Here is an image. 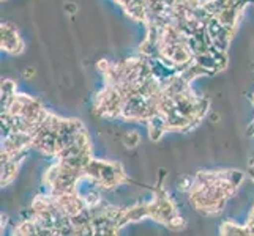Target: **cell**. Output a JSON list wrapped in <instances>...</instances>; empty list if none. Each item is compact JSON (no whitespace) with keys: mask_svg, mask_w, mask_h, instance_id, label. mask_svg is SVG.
Segmentation results:
<instances>
[{"mask_svg":"<svg viewBox=\"0 0 254 236\" xmlns=\"http://www.w3.org/2000/svg\"><path fill=\"white\" fill-rule=\"evenodd\" d=\"M122 142H124V145L127 148H136L139 143H141V136H139L137 131H129V133H127L124 136Z\"/></svg>","mask_w":254,"mask_h":236,"instance_id":"8992f818","label":"cell"},{"mask_svg":"<svg viewBox=\"0 0 254 236\" xmlns=\"http://www.w3.org/2000/svg\"><path fill=\"white\" fill-rule=\"evenodd\" d=\"M84 173L92 181V185L100 189H112L127 181L124 167L119 162L92 159Z\"/></svg>","mask_w":254,"mask_h":236,"instance_id":"7a4b0ae2","label":"cell"},{"mask_svg":"<svg viewBox=\"0 0 254 236\" xmlns=\"http://www.w3.org/2000/svg\"><path fill=\"white\" fill-rule=\"evenodd\" d=\"M24 79H32L35 76V69L33 68H25L24 69V73H22Z\"/></svg>","mask_w":254,"mask_h":236,"instance_id":"ba28073f","label":"cell"},{"mask_svg":"<svg viewBox=\"0 0 254 236\" xmlns=\"http://www.w3.org/2000/svg\"><path fill=\"white\" fill-rule=\"evenodd\" d=\"M21 162L22 161H19V159H11V161L2 164V186L10 185V183L14 180V177L17 175V170H19Z\"/></svg>","mask_w":254,"mask_h":236,"instance_id":"5b68a950","label":"cell"},{"mask_svg":"<svg viewBox=\"0 0 254 236\" xmlns=\"http://www.w3.org/2000/svg\"><path fill=\"white\" fill-rule=\"evenodd\" d=\"M76 10H77L76 3H71V2L65 3V11H66V13H69V14H74V13H76Z\"/></svg>","mask_w":254,"mask_h":236,"instance_id":"52a82bcc","label":"cell"},{"mask_svg":"<svg viewBox=\"0 0 254 236\" xmlns=\"http://www.w3.org/2000/svg\"><path fill=\"white\" fill-rule=\"evenodd\" d=\"M220 236H254L247 225L242 227L234 222H224L220 229Z\"/></svg>","mask_w":254,"mask_h":236,"instance_id":"277c9868","label":"cell"},{"mask_svg":"<svg viewBox=\"0 0 254 236\" xmlns=\"http://www.w3.org/2000/svg\"><path fill=\"white\" fill-rule=\"evenodd\" d=\"M243 178L245 175L240 170L199 172L188 190L190 202L199 213L220 214Z\"/></svg>","mask_w":254,"mask_h":236,"instance_id":"6da1fadb","label":"cell"},{"mask_svg":"<svg viewBox=\"0 0 254 236\" xmlns=\"http://www.w3.org/2000/svg\"><path fill=\"white\" fill-rule=\"evenodd\" d=\"M0 33H2V41H0L2 49L11 55H19L24 50V41L14 25L10 22H3L2 27H0Z\"/></svg>","mask_w":254,"mask_h":236,"instance_id":"3957f363","label":"cell"}]
</instances>
